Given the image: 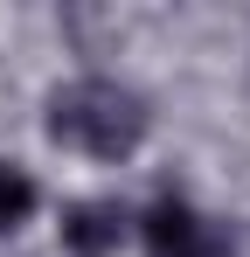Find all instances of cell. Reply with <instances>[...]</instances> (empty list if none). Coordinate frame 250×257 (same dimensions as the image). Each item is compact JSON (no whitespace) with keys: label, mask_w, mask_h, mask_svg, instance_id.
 <instances>
[{"label":"cell","mask_w":250,"mask_h":257,"mask_svg":"<svg viewBox=\"0 0 250 257\" xmlns=\"http://www.w3.org/2000/svg\"><path fill=\"white\" fill-rule=\"evenodd\" d=\"M125 229H132V215L118 202H77V209L63 215V243L70 257H111L125 243Z\"/></svg>","instance_id":"3957f363"},{"label":"cell","mask_w":250,"mask_h":257,"mask_svg":"<svg viewBox=\"0 0 250 257\" xmlns=\"http://www.w3.org/2000/svg\"><path fill=\"white\" fill-rule=\"evenodd\" d=\"M28 209H35V181L21 167H0V229H21Z\"/></svg>","instance_id":"277c9868"},{"label":"cell","mask_w":250,"mask_h":257,"mask_svg":"<svg viewBox=\"0 0 250 257\" xmlns=\"http://www.w3.org/2000/svg\"><path fill=\"white\" fill-rule=\"evenodd\" d=\"M139 236H146V257H236L229 229H215L208 215H195L181 195H160L146 209V222H139Z\"/></svg>","instance_id":"7a4b0ae2"},{"label":"cell","mask_w":250,"mask_h":257,"mask_svg":"<svg viewBox=\"0 0 250 257\" xmlns=\"http://www.w3.org/2000/svg\"><path fill=\"white\" fill-rule=\"evenodd\" d=\"M49 139L77 146L90 160H125L146 139V104H139V90L111 84V77H77L49 97Z\"/></svg>","instance_id":"6da1fadb"}]
</instances>
